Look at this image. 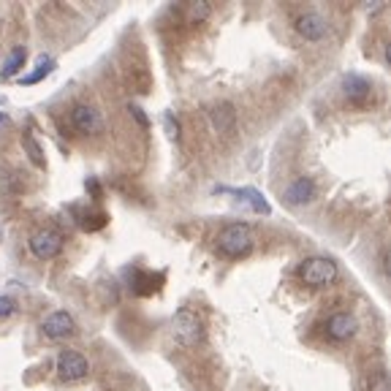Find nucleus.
<instances>
[{
  "label": "nucleus",
  "instance_id": "5701e85b",
  "mask_svg": "<svg viewBox=\"0 0 391 391\" xmlns=\"http://www.w3.org/2000/svg\"><path fill=\"white\" fill-rule=\"evenodd\" d=\"M128 112L133 114V120L142 125V128H150V120H147V114H144V112H142L139 107H136V104H131V107H128Z\"/></svg>",
  "mask_w": 391,
  "mask_h": 391
},
{
  "label": "nucleus",
  "instance_id": "4be33fe9",
  "mask_svg": "<svg viewBox=\"0 0 391 391\" xmlns=\"http://www.w3.org/2000/svg\"><path fill=\"white\" fill-rule=\"evenodd\" d=\"M163 123H166V131H169V136H172V139L177 142V139H179V123H177V117H174V114L169 112V114L163 117Z\"/></svg>",
  "mask_w": 391,
  "mask_h": 391
},
{
  "label": "nucleus",
  "instance_id": "dca6fc26",
  "mask_svg": "<svg viewBox=\"0 0 391 391\" xmlns=\"http://www.w3.org/2000/svg\"><path fill=\"white\" fill-rule=\"evenodd\" d=\"M22 193V182L14 172L8 169H0V196H17Z\"/></svg>",
  "mask_w": 391,
  "mask_h": 391
},
{
  "label": "nucleus",
  "instance_id": "2eb2a0df",
  "mask_svg": "<svg viewBox=\"0 0 391 391\" xmlns=\"http://www.w3.org/2000/svg\"><path fill=\"white\" fill-rule=\"evenodd\" d=\"M25 57H28V49H25V47H14L11 54H8V60H6V66H3V76H6V79L17 76L19 68L25 66Z\"/></svg>",
  "mask_w": 391,
  "mask_h": 391
},
{
  "label": "nucleus",
  "instance_id": "412c9836",
  "mask_svg": "<svg viewBox=\"0 0 391 391\" xmlns=\"http://www.w3.org/2000/svg\"><path fill=\"white\" fill-rule=\"evenodd\" d=\"M17 313V302L11 296H0V318H8Z\"/></svg>",
  "mask_w": 391,
  "mask_h": 391
},
{
  "label": "nucleus",
  "instance_id": "f03ea898",
  "mask_svg": "<svg viewBox=\"0 0 391 391\" xmlns=\"http://www.w3.org/2000/svg\"><path fill=\"white\" fill-rule=\"evenodd\" d=\"M299 280L310 288H323L337 280V264L326 255H310L299 264Z\"/></svg>",
  "mask_w": 391,
  "mask_h": 391
},
{
  "label": "nucleus",
  "instance_id": "20e7f679",
  "mask_svg": "<svg viewBox=\"0 0 391 391\" xmlns=\"http://www.w3.org/2000/svg\"><path fill=\"white\" fill-rule=\"evenodd\" d=\"M30 253L38 261H52L63 253V234L54 229H41L30 236Z\"/></svg>",
  "mask_w": 391,
  "mask_h": 391
},
{
  "label": "nucleus",
  "instance_id": "f257e3e1",
  "mask_svg": "<svg viewBox=\"0 0 391 391\" xmlns=\"http://www.w3.org/2000/svg\"><path fill=\"white\" fill-rule=\"evenodd\" d=\"M255 245V236L248 223H231L217 234V250L229 258H245Z\"/></svg>",
  "mask_w": 391,
  "mask_h": 391
},
{
  "label": "nucleus",
  "instance_id": "9b49d317",
  "mask_svg": "<svg viewBox=\"0 0 391 391\" xmlns=\"http://www.w3.org/2000/svg\"><path fill=\"white\" fill-rule=\"evenodd\" d=\"M207 114H210V123H212L215 133H220V136H229L234 131V125H236V109H234V104H229V101L215 104Z\"/></svg>",
  "mask_w": 391,
  "mask_h": 391
},
{
  "label": "nucleus",
  "instance_id": "0eeeda50",
  "mask_svg": "<svg viewBox=\"0 0 391 391\" xmlns=\"http://www.w3.org/2000/svg\"><path fill=\"white\" fill-rule=\"evenodd\" d=\"M71 125L76 133L92 136V133H101L104 120H101V114L92 107H88V104H76V107L71 109Z\"/></svg>",
  "mask_w": 391,
  "mask_h": 391
},
{
  "label": "nucleus",
  "instance_id": "f3484780",
  "mask_svg": "<svg viewBox=\"0 0 391 391\" xmlns=\"http://www.w3.org/2000/svg\"><path fill=\"white\" fill-rule=\"evenodd\" d=\"M52 68H54L52 57H41V60H38V66H36V71L28 73V76L22 79V85H36V82H41V79H47V76L52 73Z\"/></svg>",
  "mask_w": 391,
  "mask_h": 391
},
{
  "label": "nucleus",
  "instance_id": "aec40b11",
  "mask_svg": "<svg viewBox=\"0 0 391 391\" xmlns=\"http://www.w3.org/2000/svg\"><path fill=\"white\" fill-rule=\"evenodd\" d=\"M107 215H79V226L85 229V231H98V229H104L107 226Z\"/></svg>",
  "mask_w": 391,
  "mask_h": 391
},
{
  "label": "nucleus",
  "instance_id": "f8f14e48",
  "mask_svg": "<svg viewBox=\"0 0 391 391\" xmlns=\"http://www.w3.org/2000/svg\"><path fill=\"white\" fill-rule=\"evenodd\" d=\"M356 318L348 315V313H335L332 318L326 320V337L335 339V342H345L356 335Z\"/></svg>",
  "mask_w": 391,
  "mask_h": 391
},
{
  "label": "nucleus",
  "instance_id": "9d476101",
  "mask_svg": "<svg viewBox=\"0 0 391 391\" xmlns=\"http://www.w3.org/2000/svg\"><path fill=\"white\" fill-rule=\"evenodd\" d=\"M285 204L291 207H299V204H310L315 198V182L310 177H296L288 188L283 191Z\"/></svg>",
  "mask_w": 391,
  "mask_h": 391
},
{
  "label": "nucleus",
  "instance_id": "ddd939ff",
  "mask_svg": "<svg viewBox=\"0 0 391 391\" xmlns=\"http://www.w3.org/2000/svg\"><path fill=\"white\" fill-rule=\"evenodd\" d=\"M236 198L245 201L253 212H261V215L272 212V207H269V201L264 198V193H258V191H253V188H242V191H236Z\"/></svg>",
  "mask_w": 391,
  "mask_h": 391
},
{
  "label": "nucleus",
  "instance_id": "4468645a",
  "mask_svg": "<svg viewBox=\"0 0 391 391\" xmlns=\"http://www.w3.org/2000/svg\"><path fill=\"white\" fill-rule=\"evenodd\" d=\"M364 391H391L389 373H386L383 367L370 370V373L364 375Z\"/></svg>",
  "mask_w": 391,
  "mask_h": 391
},
{
  "label": "nucleus",
  "instance_id": "a211bd4d",
  "mask_svg": "<svg viewBox=\"0 0 391 391\" xmlns=\"http://www.w3.org/2000/svg\"><path fill=\"white\" fill-rule=\"evenodd\" d=\"M210 14H212V6L204 3V0H198V3H191V6H188V22H191V25H201V22H207Z\"/></svg>",
  "mask_w": 391,
  "mask_h": 391
},
{
  "label": "nucleus",
  "instance_id": "423d86ee",
  "mask_svg": "<svg viewBox=\"0 0 391 391\" xmlns=\"http://www.w3.org/2000/svg\"><path fill=\"white\" fill-rule=\"evenodd\" d=\"M88 359L79 351H60V356H57V375L63 380H82V378H88Z\"/></svg>",
  "mask_w": 391,
  "mask_h": 391
},
{
  "label": "nucleus",
  "instance_id": "6ab92c4d",
  "mask_svg": "<svg viewBox=\"0 0 391 391\" xmlns=\"http://www.w3.org/2000/svg\"><path fill=\"white\" fill-rule=\"evenodd\" d=\"M22 147H25V152H28V158L33 160L36 166H44V147L30 136V133H22Z\"/></svg>",
  "mask_w": 391,
  "mask_h": 391
},
{
  "label": "nucleus",
  "instance_id": "1a4fd4ad",
  "mask_svg": "<svg viewBox=\"0 0 391 391\" xmlns=\"http://www.w3.org/2000/svg\"><path fill=\"white\" fill-rule=\"evenodd\" d=\"M342 95L351 101V104H367L370 95H373V82L367 76H359V73H348L342 79Z\"/></svg>",
  "mask_w": 391,
  "mask_h": 391
},
{
  "label": "nucleus",
  "instance_id": "b1692460",
  "mask_svg": "<svg viewBox=\"0 0 391 391\" xmlns=\"http://www.w3.org/2000/svg\"><path fill=\"white\" fill-rule=\"evenodd\" d=\"M88 188H90V193L95 196V198L101 196V188H98V182H95V179H88Z\"/></svg>",
  "mask_w": 391,
  "mask_h": 391
},
{
  "label": "nucleus",
  "instance_id": "7ed1b4c3",
  "mask_svg": "<svg viewBox=\"0 0 391 391\" xmlns=\"http://www.w3.org/2000/svg\"><path fill=\"white\" fill-rule=\"evenodd\" d=\"M172 326H174V335L185 348H196L204 342V323L198 318V313L191 307H179Z\"/></svg>",
  "mask_w": 391,
  "mask_h": 391
},
{
  "label": "nucleus",
  "instance_id": "393cba45",
  "mask_svg": "<svg viewBox=\"0 0 391 391\" xmlns=\"http://www.w3.org/2000/svg\"><path fill=\"white\" fill-rule=\"evenodd\" d=\"M0 123H6V114H0Z\"/></svg>",
  "mask_w": 391,
  "mask_h": 391
},
{
  "label": "nucleus",
  "instance_id": "39448f33",
  "mask_svg": "<svg viewBox=\"0 0 391 391\" xmlns=\"http://www.w3.org/2000/svg\"><path fill=\"white\" fill-rule=\"evenodd\" d=\"M296 33L304 38V41H320V38L329 36V19L318 14V11H304L296 17L294 22Z\"/></svg>",
  "mask_w": 391,
  "mask_h": 391
},
{
  "label": "nucleus",
  "instance_id": "6e6552de",
  "mask_svg": "<svg viewBox=\"0 0 391 391\" xmlns=\"http://www.w3.org/2000/svg\"><path fill=\"white\" fill-rule=\"evenodd\" d=\"M41 332H44V337H49V339L73 337V335H76V320H73L66 310H57V313H52V315L44 318Z\"/></svg>",
  "mask_w": 391,
  "mask_h": 391
}]
</instances>
